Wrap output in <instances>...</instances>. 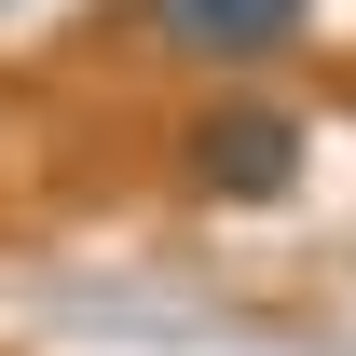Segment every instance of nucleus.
<instances>
[{
    "mask_svg": "<svg viewBox=\"0 0 356 356\" xmlns=\"http://www.w3.org/2000/svg\"><path fill=\"white\" fill-rule=\"evenodd\" d=\"M192 178H206L220 206H274V192L302 178V124H288V110H206V124H192Z\"/></svg>",
    "mask_w": 356,
    "mask_h": 356,
    "instance_id": "1",
    "label": "nucleus"
},
{
    "mask_svg": "<svg viewBox=\"0 0 356 356\" xmlns=\"http://www.w3.org/2000/svg\"><path fill=\"white\" fill-rule=\"evenodd\" d=\"M151 28L206 69H261V55L302 42V0H151Z\"/></svg>",
    "mask_w": 356,
    "mask_h": 356,
    "instance_id": "2",
    "label": "nucleus"
}]
</instances>
